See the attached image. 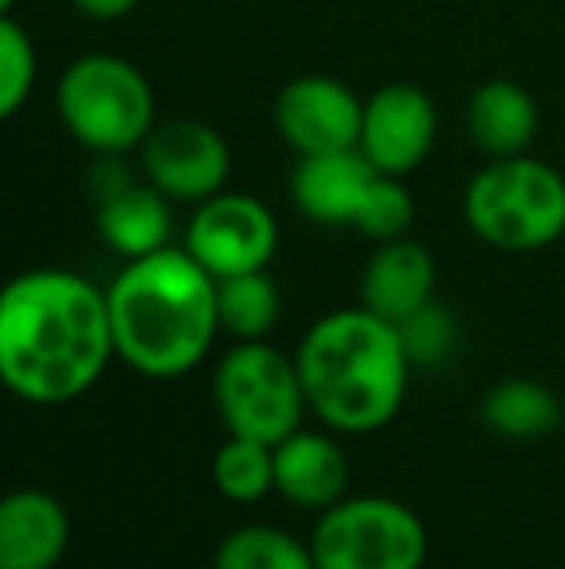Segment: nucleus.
<instances>
[{
  "label": "nucleus",
  "mask_w": 565,
  "mask_h": 569,
  "mask_svg": "<svg viewBox=\"0 0 565 569\" xmlns=\"http://www.w3.org/2000/svg\"><path fill=\"white\" fill-rule=\"evenodd\" d=\"M117 357L109 295L78 271L31 268L0 295V376L31 407L82 399Z\"/></svg>",
  "instance_id": "f257e3e1"
},
{
  "label": "nucleus",
  "mask_w": 565,
  "mask_h": 569,
  "mask_svg": "<svg viewBox=\"0 0 565 569\" xmlns=\"http://www.w3.org/2000/svg\"><path fill=\"white\" fill-rule=\"evenodd\" d=\"M117 357L148 380H179L210 357L221 330L218 279L186 252L159 248L124 260L109 283Z\"/></svg>",
  "instance_id": "f03ea898"
},
{
  "label": "nucleus",
  "mask_w": 565,
  "mask_h": 569,
  "mask_svg": "<svg viewBox=\"0 0 565 569\" xmlns=\"http://www.w3.org/2000/svg\"><path fill=\"white\" fill-rule=\"evenodd\" d=\"M299 376L310 415L333 435H372L400 415L411 357L400 326L369 307L333 310L299 341Z\"/></svg>",
  "instance_id": "7ed1b4c3"
},
{
  "label": "nucleus",
  "mask_w": 565,
  "mask_h": 569,
  "mask_svg": "<svg viewBox=\"0 0 565 569\" xmlns=\"http://www.w3.org/2000/svg\"><path fill=\"white\" fill-rule=\"evenodd\" d=\"M54 109L62 128L93 156L117 159L140 151L155 120V90L137 62L93 51L74 59L59 78Z\"/></svg>",
  "instance_id": "20e7f679"
},
{
  "label": "nucleus",
  "mask_w": 565,
  "mask_h": 569,
  "mask_svg": "<svg viewBox=\"0 0 565 569\" xmlns=\"http://www.w3.org/2000/svg\"><path fill=\"white\" fill-rule=\"evenodd\" d=\"M465 221L500 252H538L565 237V179L543 159H488L465 187Z\"/></svg>",
  "instance_id": "39448f33"
},
{
  "label": "nucleus",
  "mask_w": 565,
  "mask_h": 569,
  "mask_svg": "<svg viewBox=\"0 0 565 569\" xmlns=\"http://www.w3.org/2000/svg\"><path fill=\"white\" fill-rule=\"evenodd\" d=\"M213 403L229 435L280 446L302 427L310 403L299 360L268 341H241L213 372Z\"/></svg>",
  "instance_id": "423d86ee"
},
{
  "label": "nucleus",
  "mask_w": 565,
  "mask_h": 569,
  "mask_svg": "<svg viewBox=\"0 0 565 569\" xmlns=\"http://www.w3.org/2000/svg\"><path fill=\"white\" fill-rule=\"evenodd\" d=\"M426 527L392 496H345L310 535L317 569H423Z\"/></svg>",
  "instance_id": "0eeeda50"
},
{
  "label": "nucleus",
  "mask_w": 565,
  "mask_h": 569,
  "mask_svg": "<svg viewBox=\"0 0 565 569\" xmlns=\"http://www.w3.org/2000/svg\"><path fill=\"white\" fill-rule=\"evenodd\" d=\"M186 248L213 279L244 276V271H268L280 252V221L260 198L221 190L194 206L186 221Z\"/></svg>",
  "instance_id": "6e6552de"
},
{
  "label": "nucleus",
  "mask_w": 565,
  "mask_h": 569,
  "mask_svg": "<svg viewBox=\"0 0 565 569\" xmlns=\"http://www.w3.org/2000/svg\"><path fill=\"white\" fill-rule=\"evenodd\" d=\"M140 171L171 202L202 206L225 190L233 156L225 136L205 120H163L140 143Z\"/></svg>",
  "instance_id": "1a4fd4ad"
},
{
  "label": "nucleus",
  "mask_w": 565,
  "mask_h": 569,
  "mask_svg": "<svg viewBox=\"0 0 565 569\" xmlns=\"http://www.w3.org/2000/svg\"><path fill=\"white\" fill-rule=\"evenodd\" d=\"M437 140V109L434 98L423 86L392 82L380 86L364 101V124H361V151L380 174L407 179L411 171L426 163Z\"/></svg>",
  "instance_id": "9d476101"
},
{
  "label": "nucleus",
  "mask_w": 565,
  "mask_h": 569,
  "mask_svg": "<svg viewBox=\"0 0 565 569\" xmlns=\"http://www.w3.org/2000/svg\"><path fill=\"white\" fill-rule=\"evenodd\" d=\"M364 101L345 82L325 74H302L275 98V128L294 156H325L361 143Z\"/></svg>",
  "instance_id": "9b49d317"
},
{
  "label": "nucleus",
  "mask_w": 565,
  "mask_h": 569,
  "mask_svg": "<svg viewBox=\"0 0 565 569\" xmlns=\"http://www.w3.org/2000/svg\"><path fill=\"white\" fill-rule=\"evenodd\" d=\"M376 174L380 171L356 148L325 151V156H299L291 174V202L302 218L317 221V226L353 229Z\"/></svg>",
  "instance_id": "f8f14e48"
},
{
  "label": "nucleus",
  "mask_w": 565,
  "mask_h": 569,
  "mask_svg": "<svg viewBox=\"0 0 565 569\" xmlns=\"http://www.w3.org/2000/svg\"><path fill=\"white\" fill-rule=\"evenodd\" d=\"M437 263L426 252V244L411 237H395L372 252L361 276V307L387 318L392 326L407 322L423 307L434 302Z\"/></svg>",
  "instance_id": "ddd939ff"
},
{
  "label": "nucleus",
  "mask_w": 565,
  "mask_h": 569,
  "mask_svg": "<svg viewBox=\"0 0 565 569\" xmlns=\"http://www.w3.org/2000/svg\"><path fill=\"white\" fill-rule=\"evenodd\" d=\"M70 547V516L51 492L20 488L0 503V569H54Z\"/></svg>",
  "instance_id": "4468645a"
},
{
  "label": "nucleus",
  "mask_w": 565,
  "mask_h": 569,
  "mask_svg": "<svg viewBox=\"0 0 565 569\" xmlns=\"http://www.w3.org/2000/svg\"><path fill=\"white\" fill-rule=\"evenodd\" d=\"M275 492L294 508L325 511L349 492V457L322 430H294L275 446Z\"/></svg>",
  "instance_id": "2eb2a0df"
},
{
  "label": "nucleus",
  "mask_w": 565,
  "mask_h": 569,
  "mask_svg": "<svg viewBox=\"0 0 565 569\" xmlns=\"http://www.w3.org/2000/svg\"><path fill=\"white\" fill-rule=\"evenodd\" d=\"M171 198L148 179H117L98 194V232L117 256L140 260L171 244Z\"/></svg>",
  "instance_id": "dca6fc26"
},
{
  "label": "nucleus",
  "mask_w": 565,
  "mask_h": 569,
  "mask_svg": "<svg viewBox=\"0 0 565 569\" xmlns=\"http://www.w3.org/2000/svg\"><path fill=\"white\" fill-rule=\"evenodd\" d=\"M468 136L488 159L523 156L538 136V106L519 82L492 78L468 98Z\"/></svg>",
  "instance_id": "f3484780"
},
{
  "label": "nucleus",
  "mask_w": 565,
  "mask_h": 569,
  "mask_svg": "<svg viewBox=\"0 0 565 569\" xmlns=\"http://www.w3.org/2000/svg\"><path fill=\"white\" fill-rule=\"evenodd\" d=\"M481 419L488 422V430L512 438V442H535L558 430L562 422V403L546 383L515 376L496 388H488L481 403Z\"/></svg>",
  "instance_id": "a211bd4d"
},
{
  "label": "nucleus",
  "mask_w": 565,
  "mask_h": 569,
  "mask_svg": "<svg viewBox=\"0 0 565 569\" xmlns=\"http://www.w3.org/2000/svg\"><path fill=\"white\" fill-rule=\"evenodd\" d=\"M218 315L221 330L236 341H268L280 322V287L268 271L218 279Z\"/></svg>",
  "instance_id": "6ab92c4d"
},
{
  "label": "nucleus",
  "mask_w": 565,
  "mask_h": 569,
  "mask_svg": "<svg viewBox=\"0 0 565 569\" xmlns=\"http://www.w3.org/2000/svg\"><path fill=\"white\" fill-rule=\"evenodd\" d=\"M213 569H317L310 542H299L280 527H236L213 555Z\"/></svg>",
  "instance_id": "aec40b11"
},
{
  "label": "nucleus",
  "mask_w": 565,
  "mask_h": 569,
  "mask_svg": "<svg viewBox=\"0 0 565 569\" xmlns=\"http://www.w3.org/2000/svg\"><path fill=\"white\" fill-rule=\"evenodd\" d=\"M213 485L233 503L264 500L275 492V446L229 435V442L213 453Z\"/></svg>",
  "instance_id": "412c9836"
},
{
  "label": "nucleus",
  "mask_w": 565,
  "mask_h": 569,
  "mask_svg": "<svg viewBox=\"0 0 565 569\" xmlns=\"http://www.w3.org/2000/svg\"><path fill=\"white\" fill-rule=\"evenodd\" d=\"M39 78V54L16 16H0V117L12 120L28 106Z\"/></svg>",
  "instance_id": "4be33fe9"
},
{
  "label": "nucleus",
  "mask_w": 565,
  "mask_h": 569,
  "mask_svg": "<svg viewBox=\"0 0 565 569\" xmlns=\"http://www.w3.org/2000/svg\"><path fill=\"white\" fill-rule=\"evenodd\" d=\"M411 221H415V198L403 187V179H395V174H376V182H372L369 194H364V206H361V213H356L353 229L361 232V237L384 244V240L407 237Z\"/></svg>",
  "instance_id": "5701e85b"
},
{
  "label": "nucleus",
  "mask_w": 565,
  "mask_h": 569,
  "mask_svg": "<svg viewBox=\"0 0 565 569\" xmlns=\"http://www.w3.org/2000/svg\"><path fill=\"white\" fill-rule=\"evenodd\" d=\"M400 338L407 349L415 368H434L445 365L457 349V322L442 302H430L418 315H411L407 322H400Z\"/></svg>",
  "instance_id": "b1692460"
},
{
  "label": "nucleus",
  "mask_w": 565,
  "mask_h": 569,
  "mask_svg": "<svg viewBox=\"0 0 565 569\" xmlns=\"http://www.w3.org/2000/svg\"><path fill=\"white\" fill-rule=\"evenodd\" d=\"M140 0H74V8L90 20H121L137 8Z\"/></svg>",
  "instance_id": "393cba45"
},
{
  "label": "nucleus",
  "mask_w": 565,
  "mask_h": 569,
  "mask_svg": "<svg viewBox=\"0 0 565 569\" xmlns=\"http://www.w3.org/2000/svg\"><path fill=\"white\" fill-rule=\"evenodd\" d=\"M16 4H20V0H0V12L12 16V8H16Z\"/></svg>",
  "instance_id": "a878e982"
}]
</instances>
